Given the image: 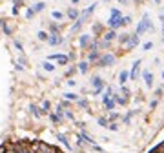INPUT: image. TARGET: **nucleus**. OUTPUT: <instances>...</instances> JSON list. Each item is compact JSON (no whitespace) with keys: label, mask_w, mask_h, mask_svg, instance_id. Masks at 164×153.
Masks as SVG:
<instances>
[{"label":"nucleus","mask_w":164,"mask_h":153,"mask_svg":"<svg viewBox=\"0 0 164 153\" xmlns=\"http://www.w3.org/2000/svg\"><path fill=\"white\" fill-rule=\"evenodd\" d=\"M155 2H160V0H155Z\"/></svg>","instance_id":"28"},{"label":"nucleus","mask_w":164,"mask_h":153,"mask_svg":"<svg viewBox=\"0 0 164 153\" xmlns=\"http://www.w3.org/2000/svg\"><path fill=\"white\" fill-rule=\"evenodd\" d=\"M67 15H69V18H71V20H75V18L79 16V11H77V9H69Z\"/></svg>","instance_id":"10"},{"label":"nucleus","mask_w":164,"mask_h":153,"mask_svg":"<svg viewBox=\"0 0 164 153\" xmlns=\"http://www.w3.org/2000/svg\"><path fill=\"white\" fill-rule=\"evenodd\" d=\"M126 42H128V48H135L137 44H139V35H137V33H135V35H130Z\"/></svg>","instance_id":"4"},{"label":"nucleus","mask_w":164,"mask_h":153,"mask_svg":"<svg viewBox=\"0 0 164 153\" xmlns=\"http://www.w3.org/2000/svg\"><path fill=\"white\" fill-rule=\"evenodd\" d=\"M97 58H99V53H97V49H93L89 55V60H97Z\"/></svg>","instance_id":"13"},{"label":"nucleus","mask_w":164,"mask_h":153,"mask_svg":"<svg viewBox=\"0 0 164 153\" xmlns=\"http://www.w3.org/2000/svg\"><path fill=\"white\" fill-rule=\"evenodd\" d=\"M113 62H115V57L113 55H104L100 58V66H111Z\"/></svg>","instance_id":"3"},{"label":"nucleus","mask_w":164,"mask_h":153,"mask_svg":"<svg viewBox=\"0 0 164 153\" xmlns=\"http://www.w3.org/2000/svg\"><path fill=\"white\" fill-rule=\"evenodd\" d=\"M162 29H164V20H162ZM162 40H164V33H162Z\"/></svg>","instance_id":"26"},{"label":"nucleus","mask_w":164,"mask_h":153,"mask_svg":"<svg viewBox=\"0 0 164 153\" xmlns=\"http://www.w3.org/2000/svg\"><path fill=\"white\" fill-rule=\"evenodd\" d=\"M66 99H69V100H77L79 97H77V95H73V93H66Z\"/></svg>","instance_id":"20"},{"label":"nucleus","mask_w":164,"mask_h":153,"mask_svg":"<svg viewBox=\"0 0 164 153\" xmlns=\"http://www.w3.org/2000/svg\"><path fill=\"white\" fill-rule=\"evenodd\" d=\"M144 82H146V86H148V87H151V84H153V75L146 71V73H144Z\"/></svg>","instance_id":"6"},{"label":"nucleus","mask_w":164,"mask_h":153,"mask_svg":"<svg viewBox=\"0 0 164 153\" xmlns=\"http://www.w3.org/2000/svg\"><path fill=\"white\" fill-rule=\"evenodd\" d=\"M88 40H89V37H88V35H82V37H80V46H82V48H84V46H88Z\"/></svg>","instance_id":"11"},{"label":"nucleus","mask_w":164,"mask_h":153,"mask_svg":"<svg viewBox=\"0 0 164 153\" xmlns=\"http://www.w3.org/2000/svg\"><path fill=\"white\" fill-rule=\"evenodd\" d=\"M35 15V9H28V18H31Z\"/></svg>","instance_id":"25"},{"label":"nucleus","mask_w":164,"mask_h":153,"mask_svg":"<svg viewBox=\"0 0 164 153\" xmlns=\"http://www.w3.org/2000/svg\"><path fill=\"white\" fill-rule=\"evenodd\" d=\"M51 58H57L60 64H66V62H67V57H62V55H53Z\"/></svg>","instance_id":"9"},{"label":"nucleus","mask_w":164,"mask_h":153,"mask_svg":"<svg viewBox=\"0 0 164 153\" xmlns=\"http://www.w3.org/2000/svg\"><path fill=\"white\" fill-rule=\"evenodd\" d=\"M99 124H100V126H102V128H108V126H109V124H108V120H106V119H99Z\"/></svg>","instance_id":"19"},{"label":"nucleus","mask_w":164,"mask_h":153,"mask_svg":"<svg viewBox=\"0 0 164 153\" xmlns=\"http://www.w3.org/2000/svg\"><path fill=\"white\" fill-rule=\"evenodd\" d=\"M33 9H35V13H38V11H42V9H44V4L40 2V4H37V6H35Z\"/></svg>","instance_id":"17"},{"label":"nucleus","mask_w":164,"mask_h":153,"mask_svg":"<svg viewBox=\"0 0 164 153\" xmlns=\"http://www.w3.org/2000/svg\"><path fill=\"white\" fill-rule=\"evenodd\" d=\"M108 24H109V28H111V29H117V28L126 26V24H124V18H122L121 15H111V18L108 20Z\"/></svg>","instance_id":"1"},{"label":"nucleus","mask_w":164,"mask_h":153,"mask_svg":"<svg viewBox=\"0 0 164 153\" xmlns=\"http://www.w3.org/2000/svg\"><path fill=\"white\" fill-rule=\"evenodd\" d=\"M58 140H60V142H64V146H67V148H69V144H67V140H66V137H64V135H58Z\"/></svg>","instance_id":"21"},{"label":"nucleus","mask_w":164,"mask_h":153,"mask_svg":"<svg viewBox=\"0 0 164 153\" xmlns=\"http://www.w3.org/2000/svg\"><path fill=\"white\" fill-rule=\"evenodd\" d=\"M42 107H44V111H49V102H44Z\"/></svg>","instance_id":"24"},{"label":"nucleus","mask_w":164,"mask_h":153,"mask_svg":"<svg viewBox=\"0 0 164 153\" xmlns=\"http://www.w3.org/2000/svg\"><path fill=\"white\" fill-rule=\"evenodd\" d=\"M119 2H121V4H126V0H119Z\"/></svg>","instance_id":"27"},{"label":"nucleus","mask_w":164,"mask_h":153,"mask_svg":"<svg viewBox=\"0 0 164 153\" xmlns=\"http://www.w3.org/2000/svg\"><path fill=\"white\" fill-rule=\"evenodd\" d=\"M128 37H130V35H126V33H124V35H121V38H119V40H121V42H122V44H124V42H126V40H128Z\"/></svg>","instance_id":"23"},{"label":"nucleus","mask_w":164,"mask_h":153,"mask_svg":"<svg viewBox=\"0 0 164 153\" xmlns=\"http://www.w3.org/2000/svg\"><path fill=\"white\" fill-rule=\"evenodd\" d=\"M153 26H151V22H150V16L148 15H144V18H142V22L139 24V28H137V35H142L146 29H151Z\"/></svg>","instance_id":"2"},{"label":"nucleus","mask_w":164,"mask_h":153,"mask_svg":"<svg viewBox=\"0 0 164 153\" xmlns=\"http://www.w3.org/2000/svg\"><path fill=\"white\" fill-rule=\"evenodd\" d=\"M115 37H117V35H115V29H111L109 33H106V35H104V40H108V42H111V40H113Z\"/></svg>","instance_id":"8"},{"label":"nucleus","mask_w":164,"mask_h":153,"mask_svg":"<svg viewBox=\"0 0 164 153\" xmlns=\"http://www.w3.org/2000/svg\"><path fill=\"white\" fill-rule=\"evenodd\" d=\"M42 66H44V69H48V71H53V68H55V66H51L49 62H44Z\"/></svg>","instance_id":"14"},{"label":"nucleus","mask_w":164,"mask_h":153,"mask_svg":"<svg viewBox=\"0 0 164 153\" xmlns=\"http://www.w3.org/2000/svg\"><path fill=\"white\" fill-rule=\"evenodd\" d=\"M142 48H144V51H148V49H151L153 46H151V42H146V44H144V46H142Z\"/></svg>","instance_id":"22"},{"label":"nucleus","mask_w":164,"mask_h":153,"mask_svg":"<svg viewBox=\"0 0 164 153\" xmlns=\"http://www.w3.org/2000/svg\"><path fill=\"white\" fill-rule=\"evenodd\" d=\"M128 77H130V73H128V71H122V73H121V84H124V82L128 80Z\"/></svg>","instance_id":"12"},{"label":"nucleus","mask_w":164,"mask_h":153,"mask_svg":"<svg viewBox=\"0 0 164 153\" xmlns=\"http://www.w3.org/2000/svg\"><path fill=\"white\" fill-rule=\"evenodd\" d=\"M79 66H80V71H82V73H86V71H88V64H86V62H80Z\"/></svg>","instance_id":"16"},{"label":"nucleus","mask_w":164,"mask_h":153,"mask_svg":"<svg viewBox=\"0 0 164 153\" xmlns=\"http://www.w3.org/2000/svg\"><path fill=\"white\" fill-rule=\"evenodd\" d=\"M53 18H57V20H62V13H60V11H53Z\"/></svg>","instance_id":"18"},{"label":"nucleus","mask_w":164,"mask_h":153,"mask_svg":"<svg viewBox=\"0 0 164 153\" xmlns=\"http://www.w3.org/2000/svg\"><path fill=\"white\" fill-rule=\"evenodd\" d=\"M139 66H140V60H137V62L133 64V69H131V73H130V75H131V78H135V77H137V73H139Z\"/></svg>","instance_id":"7"},{"label":"nucleus","mask_w":164,"mask_h":153,"mask_svg":"<svg viewBox=\"0 0 164 153\" xmlns=\"http://www.w3.org/2000/svg\"><path fill=\"white\" fill-rule=\"evenodd\" d=\"M91 82H93V86L97 87V93H100V91H102V78H100V77H95Z\"/></svg>","instance_id":"5"},{"label":"nucleus","mask_w":164,"mask_h":153,"mask_svg":"<svg viewBox=\"0 0 164 153\" xmlns=\"http://www.w3.org/2000/svg\"><path fill=\"white\" fill-rule=\"evenodd\" d=\"M48 37H49L48 33H44V31H38V38H40V40H48Z\"/></svg>","instance_id":"15"}]
</instances>
